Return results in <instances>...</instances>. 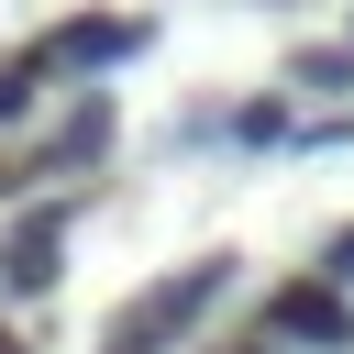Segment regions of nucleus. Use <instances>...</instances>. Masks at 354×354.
I'll return each instance as SVG.
<instances>
[{"label":"nucleus","mask_w":354,"mask_h":354,"mask_svg":"<svg viewBox=\"0 0 354 354\" xmlns=\"http://www.w3.org/2000/svg\"><path fill=\"white\" fill-rule=\"evenodd\" d=\"M144 11H77V22H55L33 55H44V77H100V66H122V55H144Z\"/></svg>","instance_id":"obj_1"},{"label":"nucleus","mask_w":354,"mask_h":354,"mask_svg":"<svg viewBox=\"0 0 354 354\" xmlns=\"http://www.w3.org/2000/svg\"><path fill=\"white\" fill-rule=\"evenodd\" d=\"M266 332L354 354V310H343V288H332V277H299V288H277V299H266Z\"/></svg>","instance_id":"obj_2"},{"label":"nucleus","mask_w":354,"mask_h":354,"mask_svg":"<svg viewBox=\"0 0 354 354\" xmlns=\"http://www.w3.org/2000/svg\"><path fill=\"white\" fill-rule=\"evenodd\" d=\"M55 243H66V210H22L11 243H0V288L11 299H44L55 288Z\"/></svg>","instance_id":"obj_3"},{"label":"nucleus","mask_w":354,"mask_h":354,"mask_svg":"<svg viewBox=\"0 0 354 354\" xmlns=\"http://www.w3.org/2000/svg\"><path fill=\"white\" fill-rule=\"evenodd\" d=\"M221 288H232V254H199L188 277H166V288H155V299H133V310H144L155 332H188V321H199V310H210Z\"/></svg>","instance_id":"obj_4"},{"label":"nucleus","mask_w":354,"mask_h":354,"mask_svg":"<svg viewBox=\"0 0 354 354\" xmlns=\"http://www.w3.org/2000/svg\"><path fill=\"white\" fill-rule=\"evenodd\" d=\"M100 144H111V100L88 88V100H77L66 122H55V144L33 155V177H66V166H100Z\"/></svg>","instance_id":"obj_5"},{"label":"nucleus","mask_w":354,"mask_h":354,"mask_svg":"<svg viewBox=\"0 0 354 354\" xmlns=\"http://www.w3.org/2000/svg\"><path fill=\"white\" fill-rule=\"evenodd\" d=\"M33 77H44V55H11V66H0V133L33 111Z\"/></svg>","instance_id":"obj_6"},{"label":"nucleus","mask_w":354,"mask_h":354,"mask_svg":"<svg viewBox=\"0 0 354 354\" xmlns=\"http://www.w3.org/2000/svg\"><path fill=\"white\" fill-rule=\"evenodd\" d=\"M343 77H354V55H343V44H321V55H299V88H343Z\"/></svg>","instance_id":"obj_7"},{"label":"nucleus","mask_w":354,"mask_h":354,"mask_svg":"<svg viewBox=\"0 0 354 354\" xmlns=\"http://www.w3.org/2000/svg\"><path fill=\"white\" fill-rule=\"evenodd\" d=\"M155 343H166V332H155V321H144V310H122V321H111V343H100V354H155Z\"/></svg>","instance_id":"obj_8"}]
</instances>
